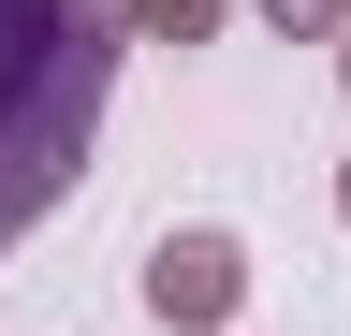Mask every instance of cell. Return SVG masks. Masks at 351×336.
<instances>
[{"mask_svg": "<svg viewBox=\"0 0 351 336\" xmlns=\"http://www.w3.org/2000/svg\"><path fill=\"white\" fill-rule=\"evenodd\" d=\"M263 29L278 44H322V29H351V0H263Z\"/></svg>", "mask_w": 351, "mask_h": 336, "instance_id": "obj_4", "label": "cell"}, {"mask_svg": "<svg viewBox=\"0 0 351 336\" xmlns=\"http://www.w3.org/2000/svg\"><path fill=\"white\" fill-rule=\"evenodd\" d=\"M337 73H351V29H337Z\"/></svg>", "mask_w": 351, "mask_h": 336, "instance_id": "obj_6", "label": "cell"}, {"mask_svg": "<svg viewBox=\"0 0 351 336\" xmlns=\"http://www.w3.org/2000/svg\"><path fill=\"white\" fill-rule=\"evenodd\" d=\"M234 307H249V248L219 234V220H191V234L147 248V322H161V336H219Z\"/></svg>", "mask_w": 351, "mask_h": 336, "instance_id": "obj_2", "label": "cell"}, {"mask_svg": "<svg viewBox=\"0 0 351 336\" xmlns=\"http://www.w3.org/2000/svg\"><path fill=\"white\" fill-rule=\"evenodd\" d=\"M103 59H117V29H88L73 0H0V234H29L73 190L88 117H103Z\"/></svg>", "mask_w": 351, "mask_h": 336, "instance_id": "obj_1", "label": "cell"}, {"mask_svg": "<svg viewBox=\"0 0 351 336\" xmlns=\"http://www.w3.org/2000/svg\"><path fill=\"white\" fill-rule=\"evenodd\" d=\"M234 0H132V44H219Z\"/></svg>", "mask_w": 351, "mask_h": 336, "instance_id": "obj_3", "label": "cell"}, {"mask_svg": "<svg viewBox=\"0 0 351 336\" xmlns=\"http://www.w3.org/2000/svg\"><path fill=\"white\" fill-rule=\"evenodd\" d=\"M337 220H351V161H337Z\"/></svg>", "mask_w": 351, "mask_h": 336, "instance_id": "obj_5", "label": "cell"}]
</instances>
